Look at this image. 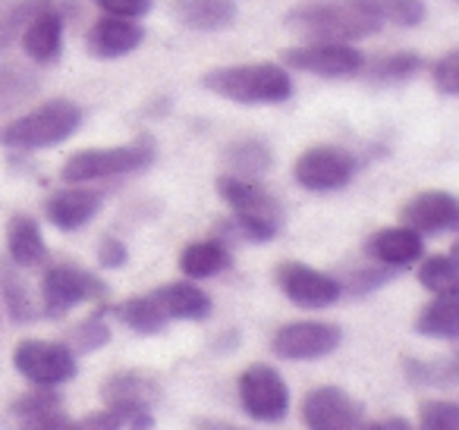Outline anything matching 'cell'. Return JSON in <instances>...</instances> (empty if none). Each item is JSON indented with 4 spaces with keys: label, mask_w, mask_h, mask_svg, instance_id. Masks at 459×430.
<instances>
[{
    "label": "cell",
    "mask_w": 459,
    "mask_h": 430,
    "mask_svg": "<svg viewBox=\"0 0 459 430\" xmlns=\"http://www.w3.org/2000/svg\"><path fill=\"white\" fill-rule=\"evenodd\" d=\"M283 26L312 41L350 45V41H362L381 32L384 22L359 0H312V4H299L290 10L283 16Z\"/></svg>",
    "instance_id": "6da1fadb"
},
{
    "label": "cell",
    "mask_w": 459,
    "mask_h": 430,
    "mask_svg": "<svg viewBox=\"0 0 459 430\" xmlns=\"http://www.w3.org/2000/svg\"><path fill=\"white\" fill-rule=\"evenodd\" d=\"M217 192L233 211V227L249 242H271L283 229V204L258 179H243L223 173Z\"/></svg>",
    "instance_id": "7a4b0ae2"
},
{
    "label": "cell",
    "mask_w": 459,
    "mask_h": 430,
    "mask_svg": "<svg viewBox=\"0 0 459 430\" xmlns=\"http://www.w3.org/2000/svg\"><path fill=\"white\" fill-rule=\"evenodd\" d=\"M202 85L237 104H283L293 95V79L281 64L217 66L204 73Z\"/></svg>",
    "instance_id": "3957f363"
},
{
    "label": "cell",
    "mask_w": 459,
    "mask_h": 430,
    "mask_svg": "<svg viewBox=\"0 0 459 430\" xmlns=\"http://www.w3.org/2000/svg\"><path fill=\"white\" fill-rule=\"evenodd\" d=\"M82 126V108L66 98L48 101L35 108L32 114H22L10 120L0 129V145L4 148H22V151H35V148H51L76 135Z\"/></svg>",
    "instance_id": "277c9868"
},
{
    "label": "cell",
    "mask_w": 459,
    "mask_h": 430,
    "mask_svg": "<svg viewBox=\"0 0 459 430\" xmlns=\"http://www.w3.org/2000/svg\"><path fill=\"white\" fill-rule=\"evenodd\" d=\"M154 158H158V145L145 133L135 142H129V145L76 151L64 164L60 179L76 185V183H95V179H108V176H126V173H139L145 167H152Z\"/></svg>",
    "instance_id": "5b68a950"
},
{
    "label": "cell",
    "mask_w": 459,
    "mask_h": 430,
    "mask_svg": "<svg viewBox=\"0 0 459 430\" xmlns=\"http://www.w3.org/2000/svg\"><path fill=\"white\" fill-rule=\"evenodd\" d=\"M239 405L255 421H281L290 411V386L281 377V371L264 361L249 365L237 380Z\"/></svg>",
    "instance_id": "8992f818"
},
{
    "label": "cell",
    "mask_w": 459,
    "mask_h": 430,
    "mask_svg": "<svg viewBox=\"0 0 459 430\" xmlns=\"http://www.w3.org/2000/svg\"><path fill=\"white\" fill-rule=\"evenodd\" d=\"M13 365L35 386H60L79 374L76 352L51 340H22L13 348Z\"/></svg>",
    "instance_id": "52a82bcc"
},
{
    "label": "cell",
    "mask_w": 459,
    "mask_h": 430,
    "mask_svg": "<svg viewBox=\"0 0 459 430\" xmlns=\"http://www.w3.org/2000/svg\"><path fill=\"white\" fill-rule=\"evenodd\" d=\"M281 66H290V70L315 73V76L325 79H346L359 76L365 54L352 45H340V41H312V45L281 51Z\"/></svg>",
    "instance_id": "ba28073f"
},
{
    "label": "cell",
    "mask_w": 459,
    "mask_h": 430,
    "mask_svg": "<svg viewBox=\"0 0 459 430\" xmlns=\"http://www.w3.org/2000/svg\"><path fill=\"white\" fill-rule=\"evenodd\" d=\"M359 170V160L350 151L333 145H315L299 154L293 167V176L308 192H337L352 183Z\"/></svg>",
    "instance_id": "9c48e42d"
},
{
    "label": "cell",
    "mask_w": 459,
    "mask_h": 430,
    "mask_svg": "<svg viewBox=\"0 0 459 430\" xmlns=\"http://www.w3.org/2000/svg\"><path fill=\"white\" fill-rule=\"evenodd\" d=\"M104 296H108V283H101L95 273L82 271L76 264L51 267L41 280V298H45L48 317H64L73 305L98 302Z\"/></svg>",
    "instance_id": "30bf717a"
},
{
    "label": "cell",
    "mask_w": 459,
    "mask_h": 430,
    "mask_svg": "<svg viewBox=\"0 0 459 430\" xmlns=\"http://www.w3.org/2000/svg\"><path fill=\"white\" fill-rule=\"evenodd\" d=\"M343 342V330L325 321H296L287 323L271 340V352L287 361H315L337 352Z\"/></svg>",
    "instance_id": "8fae6325"
},
{
    "label": "cell",
    "mask_w": 459,
    "mask_h": 430,
    "mask_svg": "<svg viewBox=\"0 0 459 430\" xmlns=\"http://www.w3.org/2000/svg\"><path fill=\"white\" fill-rule=\"evenodd\" d=\"M277 286L290 302L302 305V308H327L343 296V286H340L337 277L299 264V261H283L277 267Z\"/></svg>",
    "instance_id": "7c38bea8"
},
{
    "label": "cell",
    "mask_w": 459,
    "mask_h": 430,
    "mask_svg": "<svg viewBox=\"0 0 459 430\" xmlns=\"http://www.w3.org/2000/svg\"><path fill=\"white\" fill-rule=\"evenodd\" d=\"M302 421L312 430L362 427V405L340 386H318L302 399Z\"/></svg>",
    "instance_id": "4fadbf2b"
},
{
    "label": "cell",
    "mask_w": 459,
    "mask_h": 430,
    "mask_svg": "<svg viewBox=\"0 0 459 430\" xmlns=\"http://www.w3.org/2000/svg\"><path fill=\"white\" fill-rule=\"evenodd\" d=\"M400 223L412 227L419 236H440V233H453L459 227V202L450 192H421L412 202L403 204L400 211Z\"/></svg>",
    "instance_id": "5bb4252c"
},
{
    "label": "cell",
    "mask_w": 459,
    "mask_h": 430,
    "mask_svg": "<svg viewBox=\"0 0 459 430\" xmlns=\"http://www.w3.org/2000/svg\"><path fill=\"white\" fill-rule=\"evenodd\" d=\"M101 204H104V192L76 183V185H70V189H60L48 198L45 217L51 227L60 229V233H76V229H82L85 223L95 220Z\"/></svg>",
    "instance_id": "9a60e30c"
},
{
    "label": "cell",
    "mask_w": 459,
    "mask_h": 430,
    "mask_svg": "<svg viewBox=\"0 0 459 430\" xmlns=\"http://www.w3.org/2000/svg\"><path fill=\"white\" fill-rule=\"evenodd\" d=\"M145 41V29L135 20H123V16L104 13L95 26L85 35V51L95 60H120L133 54L135 47Z\"/></svg>",
    "instance_id": "2e32d148"
},
{
    "label": "cell",
    "mask_w": 459,
    "mask_h": 430,
    "mask_svg": "<svg viewBox=\"0 0 459 430\" xmlns=\"http://www.w3.org/2000/svg\"><path fill=\"white\" fill-rule=\"evenodd\" d=\"M365 252H368L377 264L403 271V267L415 264V261L425 254V239H421L412 227L400 223V227H384V229H377V233H371Z\"/></svg>",
    "instance_id": "e0dca14e"
},
{
    "label": "cell",
    "mask_w": 459,
    "mask_h": 430,
    "mask_svg": "<svg viewBox=\"0 0 459 430\" xmlns=\"http://www.w3.org/2000/svg\"><path fill=\"white\" fill-rule=\"evenodd\" d=\"M13 415L20 417L26 427L35 430H57V427H76L64 411V396L57 386H35V390L22 392L13 402Z\"/></svg>",
    "instance_id": "ac0fdd59"
},
{
    "label": "cell",
    "mask_w": 459,
    "mask_h": 430,
    "mask_svg": "<svg viewBox=\"0 0 459 430\" xmlns=\"http://www.w3.org/2000/svg\"><path fill=\"white\" fill-rule=\"evenodd\" d=\"M22 47H26V54L32 57V64H54V60H60V54H64V16H60V10L45 7L39 10V13L29 20V26L22 29Z\"/></svg>",
    "instance_id": "d6986e66"
},
{
    "label": "cell",
    "mask_w": 459,
    "mask_h": 430,
    "mask_svg": "<svg viewBox=\"0 0 459 430\" xmlns=\"http://www.w3.org/2000/svg\"><path fill=\"white\" fill-rule=\"evenodd\" d=\"M170 16L189 32H223L237 22L233 0H170Z\"/></svg>",
    "instance_id": "ffe728a7"
},
{
    "label": "cell",
    "mask_w": 459,
    "mask_h": 430,
    "mask_svg": "<svg viewBox=\"0 0 459 430\" xmlns=\"http://www.w3.org/2000/svg\"><path fill=\"white\" fill-rule=\"evenodd\" d=\"M223 167H227L230 176H243V179H262L264 173L274 164V154H271V145L264 139H255V135H246V139L230 142L221 154Z\"/></svg>",
    "instance_id": "44dd1931"
},
{
    "label": "cell",
    "mask_w": 459,
    "mask_h": 430,
    "mask_svg": "<svg viewBox=\"0 0 459 430\" xmlns=\"http://www.w3.org/2000/svg\"><path fill=\"white\" fill-rule=\"evenodd\" d=\"M170 321H204L211 314V296L195 283H170L152 292Z\"/></svg>",
    "instance_id": "7402d4cb"
},
{
    "label": "cell",
    "mask_w": 459,
    "mask_h": 430,
    "mask_svg": "<svg viewBox=\"0 0 459 430\" xmlns=\"http://www.w3.org/2000/svg\"><path fill=\"white\" fill-rule=\"evenodd\" d=\"M177 264L189 280H208L227 271V267L233 264V254H230V248L223 245L221 239H202V242L186 245L183 252H179Z\"/></svg>",
    "instance_id": "603a6c76"
},
{
    "label": "cell",
    "mask_w": 459,
    "mask_h": 430,
    "mask_svg": "<svg viewBox=\"0 0 459 430\" xmlns=\"http://www.w3.org/2000/svg\"><path fill=\"white\" fill-rule=\"evenodd\" d=\"M7 248H10V261L16 267H41L48 261V245L41 239L39 223L26 214H16L7 223Z\"/></svg>",
    "instance_id": "cb8c5ba5"
},
{
    "label": "cell",
    "mask_w": 459,
    "mask_h": 430,
    "mask_svg": "<svg viewBox=\"0 0 459 430\" xmlns=\"http://www.w3.org/2000/svg\"><path fill=\"white\" fill-rule=\"evenodd\" d=\"M415 333L425 340H456L459 336V296L456 292H444L434 296L415 317Z\"/></svg>",
    "instance_id": "d4e9b609"
},
{
    "label": "cell",
    "mask_w": 459,
    "mask_h": 430,
    "mask_svg": "<svg viewBox=\"0 0 459 430\" xmlns=\"http://www.w3.org/2000/svg\"><path fill=\"white\" fill-rule=\"evenodd\" d=\"M114 314L120 317V323H126V327L139 336H158V333H164V327L170 323V317H167L164 308L154 302L152 292L120 302L114 308Z\"/></svg>",
    "instance_id": "484cf974"
},
{
    "label": "cell",
    "mask_w": 459,
    "mask_h": 430,
    "mask_svg": "<svg viewBox=\"0 0 459 430\" xmlns=\"http://www.w3.org/2000/svg\"><path fill=\"white\" fill-rule=\"evenodd\" d=\"M0 296H4V305H7V314L13 323H32L39 317L26 277H22L13 261L0 264Z\"/></svg>",
    "instance_id": "4316f807"
},
{
    "label": "cell",
    "mask_w": 459,
    "mask_h": 430,
    "mask_svg": "<svg viewBox=\"0 0 459 430\" xmlns=\"http://www.w3.org/2000/svg\"><path fill=\"white\" fill-rule=\"evenodd\" d=\"M152 405L135 402V399H120L108 402V408L76 421V427H152Z\"/></svg>",
    "instance_id": "83f0119b"
},
{
    "label": "cell",
    "mask_w": 459,
    "mask_h": 430,
    "mask_svg": "<svg viewBox=\"0 0 459 430\" xmlns=\"http://www.w3.org/2000/svg\"><path fill=\"white\" fill-rule=\"evenodd\" d=\"M39 91V79L20 64H0V116L22 108Z\"/></svg>",
    "instance_id": "f1b7e54d"
},
{
    "label": "cell",
    "mask_w": 459,
    "mask_h": 430,
    "mask_svg": "<svg viewBox=\"0 0 459 430\" xmlns=\"http://www.w3.org/2000/svg\"><path fill=\"white\" fill-rule=\"evenodd\" d=\"M403 374H406L415 386H456L459 365H456V358H440V361L403 358Z\"/></svg>",
    "instance_id": "f546056e"
},
{
    "label": "cell",
    "mask_w": 459,
    "mask_h": 430,
    "mask_svg": "<svg viewBox=\"0 0 459 430\" xmlns=\"http://www.w3.org/2000/svg\"><path fill=\"white\" fill-rule=\"evenodd\" d=\"M421 70V57L415 51H396V54H387V57H377L371 64H362L365 76L371 82H403V79L415 76Z\"/></svg>",
    "instance_id": "4dcf8cb0"
},
{
    "label": "cell",
    "mask_w": 459,
    "mask_h": 430,
    "mask_svg": "<svg viewBox=\"0 0 459 430\" xmlns=\"http://www.w3.org/2000/svg\"><path fill=\"white\" fill-rule=\"evenodd\" d=\"M362 7H368L381 22L400 29H412L425 22V4L421 0H359Z\"/></svg>",
    "instance_id": "1f68e13d"
},
{
    "label": "cell",
    "mask_w": 459,
    "mask_h": 430,
    "mask_svg": "<svg viewBox=\"0 0 459 430\" xmlns=\"http://www.w3.org/2000/svg\"><path fill=\"white\" fill-rule=\"evenodd\" d=\"M51 4L54 0H16L13 7H4V13H0V54L20 39L22 29L29 26V20H32L39 10L51 7Z\"/></svg>",
    "instance_id": "d6a6232c"
},
{
    "label": "cell",
    "mask_w": 459,
    "mask_h": 430,
    "mask_svg": "<svg viewBox=\"0 0 459 430\" xmlns=\"http://www.w3.org/2000/svg\"><path fill=\"white\" fill-rule=\"evenodd\" d=\"M419 283L425 286L434 296H444V292H459L456 283V261L453 254H431L419 264Z\"/></svg>",
    "instance_id": "836d02e7"
},
{
    "label": "cell",
    "mask_w": 459,
    "mask_h": 430,
    "mask_svg": "<svg viewBox=\"0 0 459 430\" xmlns=\"http://www.w3.org/2000/svg\"><path fill=\"white\" fill-rule=\"evenodd\" d=\"M101 396L108 399V402L135 399V402H148V405H152V399L158 396V386H154L148 377H142V374H114L110 380H104Z\"/></svg>",
    "instance_id": "e575fe53"
},
{
    "label": "cell",
    "mask_w": 459,
    "mask_h": 430,
    "mask_svg": "<svg viewBox=\"0 0 459 430\" xmlns=\"http://www.w3.org/2000/svg\"><path fill=\"white\" fill-rule=\"evenodd\" d=\"M104 314H108V305H104V308H98L91 317H85V321L73 330V333H70L73 352L85 355V352H98L101 346H108V342H110V327H108V321H104Z\"/></svg>",
    "instance_id": "d590c367"
},
{
    "label": "cell",
    "mask_w": 459,
    "mask_h": 430,
    "mask_svg": "<svg viewBox=\"0 0 459 430\" xmlns=\"http://www.w3.org/2000/svg\"><path fill=\"white\" fill-rule=\"evenodd\" d=\"M377 264V261H375ZM396 277V267H387V264H377V267H362L359 273H352L343 286V292H350V296H368V292L381 289V286H387L390 280Z\"/></svg>",
    "instance_id": "8d00e7d4"
},
{
    "label": "cell",
    "mask_w": 459,
    "mask_h": 430,
    "mask_svg": "<svg viewBox=\"0 0 459 430\" xmlns=\"http://www.w3.org/2000/svg\"><path fill=\"white\" fill-rule=\"evenodd\" d=\"M419 424L425 430H459V405L446 399L425 402L419 411Z\"/></svg>",
    "instance_id": "74e56055"
},
{
    "label": "cell",
    "mask_w": 459,
    "mask_h": 430,
    "mask_svg": "<svg viewBox=\"0 0 459 430\" xmlns=\"http://www.w3.org/2000/svg\"><path fill=\"white\" fill-rule=\"evenodd\" d=\"M434 85L440 89V95L446 98H456L459 95V51H450L434 64L431 70Z\"/></svg>",
    "instance_id": "f35d334b"
},
{
    "label": "cell",
    "mask_w": 459,
    "mask_h": 430,
    "mask_svg": "<svg viewBox=\"0 0 459 430\" xmlns=\"http://www.w3.org/2000/svg\"><path fill=\"white\" fill-rule=\"evenodd\" d=\"M95 7L110 16H123V20H142L145 13H152L154 0H95Z\"/></svg>",
    "instance_id": "ab89813d"
},
{
    "label": "cell",
    "mask_w": 459,
    "mask_h": 430,
    "mask_svg": "<svg viewBox=\"0 0 459 430\" xmlns=\"http://www.w3.org/2000/svg\"><path fill=\"white\" fill-rule=\"evenodd\" d=\"M129 258V248L123 239H117V236H108V239H101V245H98V264L108 267V271H120L123 264H126Z\"/></svg>",
    "instance_id": "60d3db41"
},
{
    "label": "cell",
    "mask_w": 459,
    "mask_h": 430,
    "mask_svg": "<svg viewBox=\"0 0 459 430\" xmlns=\"http://www.w3.org/2000/svg\"><path fill=\"white\" fill-rule=\"evenodd\" d=\"M368 430H409L412 424H409V417H381V421H371L365 424Z\"/></svg>",
    "instance_id": "b9f144b4"
}]
</instances>
